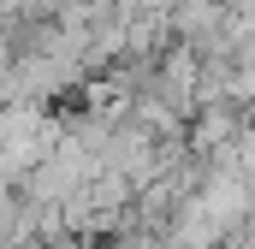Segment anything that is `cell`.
Returning a JSON list of instances; mask_svg holds the SVG:
<instances>
[{
  "label": "cell",
  "instance_id": "6da1fadb",
  "mask_svg": "<svg viewBox=\"0 0 255 249\" xmlns=\"http://www.w3.org/2000/svg\"><path fill=\"white\" fill-rule=\"evenodd\" d=\"M54 249H95V238H83V232H71V238H60Z\"/></svg>",
  "mask_w": 255,
  "mask_h": 249
},
{
  "label": "cell",
  "instance_id": "7a4b0ae2",
  "mask_svg": "<svg viewBox=\"0 0 255 249\" xmlns=\"http://www.w3.org/2000/svg\"><path fill=\"white\" fill-rule=\"evenodd\" d=\"M0 249H42V244H36V238H6Z\"/></svg>",
  "mask_w": 255,
  "mask_h": 249
}]
</instances>
